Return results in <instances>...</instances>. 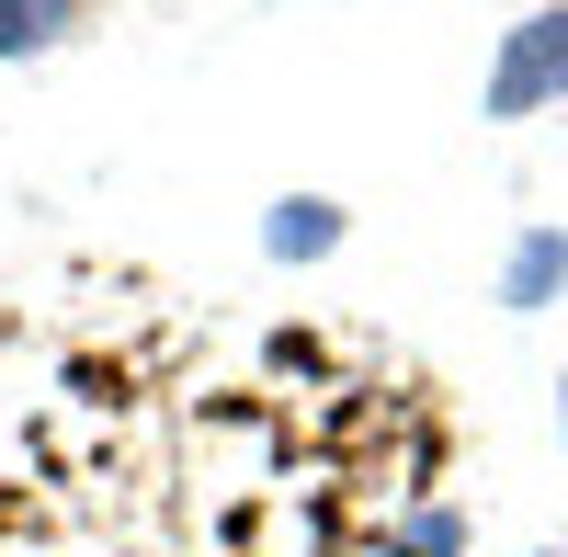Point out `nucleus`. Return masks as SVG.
Returning a JSON list of instances; mask_svg holds the SVG:
<instances>
[{
    "mask_svg": "<svg viewBox=\"0 0 568 557\" xmlns=\"http://www.w3.org/2000/svg\"><path fill=\"white\" fill-rule=\"evenodd\" d=\"M489 125H524L546 103H568V0H546V12H524L500 34V58H489Z\"/></svg>",
    "mask_w": 568,
    "mask_h": 557,
    "instance_id": "nucleus-1",
    "label": "nucleus"
},
{
    "mask_svg": "<svg viewBox=\"0 0 568 557\" xmlns=\"http://www.w3.org/2000/svg\"><path fill=\"white\" fill-rule=\"evenodd\" d=\"M557 433H568V376H557Z\"/></svg>",
    "mask_w": 568,
    "mask_h": 557,
    "instance_id": "nucleus-5",
    "label": "nucleus"
},
{
    "mask_svg": "<svg viewBox=\"0 0 568 557\" xmlns=\"http://www.w3.org/2000/svg\"><path fill=\"white\" fill-rule=\"evenodd\" d=\"M262 251H273V262H318V251H342V205H329V194H284V205L262 216Z\"/></svg>",
    "mask_w": 568,
    "mask_h": 557,
    "instance_id": "nucleus-2",
    "label": "nucleus"
},
{
    "mask_svg": "<svg viewBox=\"0 0 568 557\" xmlns=\"http://www.w3.org/2000/svg\"><path fill=\"white\" fill-rule=\"evenodd\" d=\"M557 285H568V227H524L500 262V307H546Z\"/></svg>",
    "mask_w": 568,
    "mask_h": 557,
    "instance_id": "nucleus-3",
    "label": "nucleus"
},
{
    "mask_svg": "<svg viewBox=\"0 0 568 557\" xmlns=\"http://www.w3.org/2000/svg\"><path fill=\"white\" fill-rule=\"evenodd\" d=\"M546 557H568V546H546Z\"/></svg>",
    "mask_w": 568,
    "mask_h": 557,
    "instance_id": "nucleus-6",
    "label": "nucleus"
},
{
    "mask_svg": "<svg viewBox=\"0 0 568 557\" xmlns=\"http://www.w3.org/2000/svg\"><path fill=\"white\" fill-rule=\"evenodd\" d=\"M80 23V0H0V58H45Z\"/></svg>",
    "mask_w": 568,
    "mask_h": 557,
    "instance_id": "nucleus-4",
    "label": "nucleus"
}]
</instances>
